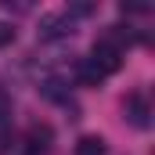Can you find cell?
<instances>
[{"label":"cell","instance_id":"obj_1","mask_svg":"<svg viewBox=\"0 0 155 155\" xmlns=\"http://www.w3.org/2000/svg\"><path fill=\"white\" fill-rule=\"evenodd\" d=\"M90 61L97 65V72H101V76H112V72H119V65H123V51L101 36L97 43H94V51H90Z\"/></svg>","mask_w":155,"mask_h":155},{"label":"cell","instance_id":"obj_2","mask_svg":"<svg viewBox=\"0 0 155 155\" xmlns=\"http://www.w3.org/2000/svg\"><path fill=\"white\" fill-rule=\"evenodd\" d=\"M61 36H72V18H69L65 11L43 15V18H40V40H61Z\"/></svg>","mask_w":155,"mask_h":155},{"label":"cell","instance_id":"obj_3","mask_svg":"<svg viewBox=\"0 0 155 155\" xmlns=\"http://www.w3.org/2000/svg\"><path fill=\"white\" fill-rule=\"evenodd\" d=\"M76 79L83 83V87H97L105 76L97 72V65H94L90 58H79V61H76Z\"/></svg>","mask_w":155,"mask_h":155},{"label":"cell","instance_id":"obj_4","mask_svg":"<svg viewBox=\"0 0 155 155\" xmlns=\"http://www.w3.org/2000/svg\"><path fill=\"white\" fill-rule=\"evenodd\" d=\"M126 116H130L134 126H141V130L148 126V105H144V97H141V94H134V97L126 101Z\"/></svg>","mask_w":155,"mask_h":155},{"label":"cell","instance_id":"obj_5","mask_svg":"<svg viewBox=\"0 0 155 155\" xmlns=\"http://www.w3.org/2000/svg\"><path fill=\"white\" fill-rule=\"evenodd\" d=\"M76 155H108V144L90 134V137H79L76 141Z\"/></svg>","mask_w":155,"mask_h":155},{"label":"cell","instance_id":"obj_6","mask_svg":"<svg viewBox=\"0 0 155 155\" xmlns=\"http://www.w3.org/2000/svg\"><path fill=\"white\" fill-rule=\"evenodd\" d=\"M40 94H43L47 101H69V83H61V79H47V83L40 87Z\"/></svg>","mask_w":155,"mask_h":155},{"label":"cell","instance_id":"obj_7","mask_svg":"<svg viewBox=\"0 0 155 155\" xmlns=\"http://www.w3.org/2000/svg\"><path fill=\"white\" fill-rule=\"evenodd\" d=\"M11 144H15V134H11V126H0V155L11 152Z\"/></svg>","mask_w":155,"mask_h":155},{"label":"cell","instance_id":"obj_8","mask_svg":"<svg viewBox=\"0 0 155 155\" xmlns=\"http://www.w3.org/2000/svg\"><path fill=\"white\" fill-rule=\"evenodd\" d=\"M7 43H15V25L11 22H0V47H7Z\"/></svg>","mask_w":155,"mask_h":155},{"label":"cell","instance_id":"obj_9","mask_svg":"<svg viewBox=\"0 0 155 155\" xmlns=\"http://www.w3.org/2000/svg\"><path fill=\"white\" fill-rule=\"evenodd\" d=\"M7 116H11V94L0 87V119H7Z\"/></svg>","mask_w":155,"mask_h":155},{"label":"cell","instance_id":"obj_10","mask_svg":"<svg viewBox=\"0 0 155 155\" xmlns=\"http://www.w3.org/2000/svg\"><path fill=\"white\" fill-rule=\"evenodd\" d=\"M119 11H123V15H148L144 4H119Z\"/></svg>","mask_w":155,"mask_h":155}]
</instances>
